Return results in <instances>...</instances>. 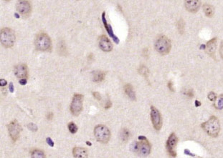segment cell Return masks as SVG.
Instances as JSON below:
<instances>
[{
    "instance_id": "cell-1",
    "label": "cell",
    "mask_w": 223,
    "mask_h": 158,
    "mask_svg": "<svg viewBox=\"0 0 223 158\" xmlns=\"http://www.w3.org/2000/svg\"><path fill=\"white\" fill-rule=\"evenodd\" d=\"M203 130L212 137H217L220 131V124L218 118L215 116H211L208 120L201 124Z\"/></svg>"
},
{
    "instance_id": "cell-2",
    "label": "cell",
    "mask_w": 223,
    "mask_h": 158,
    "mask_svg": "<svg viewBox=\"0 0 223 158\" xmlns=\"http://www.w3.org/2000/svg\"><path fill=\"white\" fill-rule=\"evenodd\" d=\"M36 48L40 51H50L52 48V42L50 37L44 32H40L36 36L34 41Z\"/></svg>"
},
{
    "instance_id": "cell-3",
    "label": "cell",
    "mask_w": 223,
    "mask_h": 158,
    "mask_svg": "<svg viewBox=\"0 0 223 158\" xmlns=\"http://www.w3.org/2000/svg\"><path fill=\"white\" fill-rule=\"evenodd\" d=\"M132 150L135 153L142 156V157L148 156L151 153V150H152V146L147 139L134 142L132 145Z\"/></svg>"
},
{
    "instance_id": "cell-4",
    "label": "cell",
    "mask_w": 223,
    "mask_h": 158,
    "mask_svg": "<svg viewBox=\"0 0 223 158\" xmlns=\"http://www.w3.org/2000/svg\"><path fill=\"white\" fill-rule=\"evenodd\" d=\"M94 135L97 141L106 144L110 139V132L107 127L99 124L94 128Z\"/></svg>"
},
{
    "instance_id": "cell-5",
    "label": "cell",
    "mask_w": 223,
    "mask_h": 158,
    "mask_svg": "<svg viewBox=\"0 0 223 158\" xmlns=\"http://www.w3.org/2000/svg\"><path fill=\"white\" fill-rule=\"evenodd\" d=\"M172 48L171 41L166 36H161L155 42V49L161 54H167L169 53Z\"/></svg>"
},
{
    "instance_id": "cell-6",
    "label": "cell",
    "mask_w": 223,
    "mask_h": 158,
    "mask_svg": "<svg viewBox=\"0 0 223 158\" xmlns=\"http://www.w3.org/2000/svg\"><path fill=\"white\" fill-rule=\"evenodd\" d=\"M15 42L14 31L9 28H4L1 30V43L7 48L11 47Z\"/></svg>"
},
{
    "instance_id": "cell-7",
    "label": "cell",
    "mask_w": 223,
    "mask_h": 158,
    "mask_svg": "<svg viewBox=\"0 0 223 158\" xmlns=\"http://www.w3.org/2000/svg\"><path fill=\"white\" fill-rule=\"evenodd\" d=\"M83 96L80 94H75L73 97L71 107V112L74 116H78L83 110Z\"/></svg>"
},
{
    "instance_id": "cell-8",
    "label": "cell",
    "mask_w": 223,
    "mask_h": 158,
    "mask_svg": "<svg viewBox=\"0 0 223 158\" xmlns=\"http://www.w3.org/2000/svg\"><path fill=\"white\" fill-rule=\"evenodd\" d=\"M21 131H22V127L17 120L11 121L8 124V132L13 142L17 141L19 139Z\"/></svg>"
},
{
    "instance_id": "cell-9",
    "label": "cell",
    "mask_w": 223,
    "mask_h": 158,
    "mask_svg": "<svg viewBox=\"0 0 223 158\" xmlns=\"http://www.w3.org/2000/svg\"><path fill=\"white\" fill-rule=\"evenodd\" d=\"M178 142V138L176 137L175 133H172L169 137L167 141H166V147L169 155L172 157H175L176 156V147Z\"/></svg>"
},
{
    "instance_id": "cell-10",
    "label": "cell",
    "mask_w": 223,
    "mask_h": 158,
    "mask_svg": "<svg viewBox=\"0 0 223 158\" xmlns=\"http://www.w3.org/2000/svg\"><path fill=\"white\" fill-rule=\"evenodd\" d=\"M151 120L156 130H160L162 127V118L161 114L156 107L154 106L151 107Z\"/></svg>"
},
{
    "instance_id": "cell-11",
    "label": "cell",
    "mask_w": 223,
    "mask_h": 158,
    "mask_svg": "<svg viewBox=\"0 0 223 158\" xmlns=\"http://www.w3.org/2000/svg\"><path fill=\"white\" fill-rule=\"evenodd\" d=\"M17 10L19 11L23 17H28L32 11V7L30 2L28 1H19L17 4Z\"/></svg>"
},
{
    "instance_id": "cell-12",
    "label": "cell",
    "mask_w": 223,
    "mask_h": 158,
    "mask_svg": "<svg viewBox=\"0 0 223 158\" xmlns=\"http://www.w3.org/2000/svg\"><path fill=\"white\" fill-rule=\"evenodd\" d=\"M185 8L191 13H196L199 10L201 6V2L199 0H189L185 2Z\"/></svg>"
},
{
    "instance_id": "cell-13",
    "label": "cell",
    "mask_w": 223,
    "mask_h": 158,
    "mask_svg": "<svg viewBox=\"0 0 223 158\" xmlns=\"http://www.w3.org/2000/svg\"><path fill=\"white\" fill-rule=\"evenodd\" d=\"M99 47L103 51L106 52H110L112 50V49H113L112 43L108 40L107 37L104 36V35L100 36L99 39Z\"/></svg>"
},
{
    "instance_id": "cell-14",
    "label": "cell",
    "mask_w": 223,
    "mask_h": 158,
    "mask_svg": "<svg viewBox=\"0 0 223 158\" xmlns=\"http://www.w3.org/2000/svg\"><path fill=\"white\" fill-rule=\"evenodd\" d=\"M15 75L18 78L21 79H25V77H28V69L26 64H19L15 67L14 69Z\"/></svg>"
},
{
    "instance_id": "cell-15",
    "label": "cell",
    "mask_w": 223,
    "mask_h": 158,
    "mask_svg": "<svg viewBox=\"0 0 223 158\" xmlns=\"http://www.w3.org/2000/svg\"><path fill=\"white\" fill-rule=\"evenodd\" d=\"M102 20H103V24H104L105 28H106V30H107V32L108 33V34H109L110 36L113 38V41L116 43V44H119V39L113 34V30H112L111 26L109 24H108L107 21H106V13L105 12L102 14Z\"/></svg>"
},
{
    "instance_id": "cell-16",
    "label": "cell",
    "mask_w": 223,
    "mask_h": 158,
    "mask_svg": "<svg viewBox=\"0 0 223 158\" xmlns=\"http://www.w3.org/2000/svg\"><path fill=\"white\" fill-rule=\"evenodd\" d=\"M73 155L75 158H88V154L86 148L75 147L73 150Z\"/></svg>"
},
{
    "instance_id": "cell-17",
    "label": "cell",
    "mask_w": 223,
    "mask_h": 158,
    "mask_svg": "<svg viewBox=\"0 0 223 158\" xmlns=\"http://www.w3.org/2000/svg\"><path fill=\"white\" fill-rule=\"evenodd\" d=\"M217 48V38H213L207 43L206 52L209 55L214 56Z\"/></svg>"
},
{
    "instance_id": "cell-18",
    "label": "cell",
    "mask_w": 223,
    "mask_h": 158,
    "mask_svg": "<svg viewBox=\"0 0 223 158\" xmlns=\"http://www.w3.org/2000/svg\"><path fill=\"white\" fill-rule=\"evenodd\" d=\"M124 91H125L126 94L130 99H132V100H136V94L135 92L133 91L132 85H130V84H126L124 87Z\"/></svg>"
},
{
    "instance_id": "cell-19",
    "label": "cell",
    "mask_w": 223,
    "mask_h": 158,
    "mask_svg": "<svg viewBox=\"0 0 223 158\" xmlns=\"http://www.w3.org/2000/svg\"><path fill=\"white\" fill-rule=\"evenodd\" d=\"M203 10H204L205 15L207 17H212L214 15L215 9L212 5H208V4H205V5H203Z\"/></svg>"
},
{
    "instance_id": "cell-20",
    "label": "cell",
    "mask_w": 223,
    "mask_h": 158,
    "mask_svg": "<svg viewBox=\"0 0 223 158\" xmlns=\"http://www.w3.org/2000/svg\"><path fill=\"white\" fill-rule=\"evenodd\" d=\"M93 81L98 82H102L104 79L105 77H106V73L103 71H96L93 73Z\"/></svg>"
},
{
    "instance_id": "cell-21",
    "label": "cell",
    "mask_w": 223,
    "mask_h": 158,
    "mask_svg": "<svg viewBox=\"0 0 223 158\" xmlns=\"http://www.w3.org/2000/svg\"><path fill=\"white\" fill-rule=\"evenodd\" d=\"M31 158H46V155L42 150H34L31 153Z\"/></svg>"
},
{
    "instance_id": "cell-22",
    "label": "cell",
    "mask_w": 223,
    "mask_h": 158,
    "mask_svg": "<svg viewBox=\"0 0 223 158\" xmlns=\"http://www.w3.org/2000/svg\"><path fill=\"white\" fill-rule=\"evenodd\" d=\"M177 30L178 32H179V34H182L184 32H185V22L183 19H181L178 21L177 22Z\"/></svg>"
},
{
    "instance_id": "cell-23",
    "label": "cell",
    "mask_w": 223,
    "mask_h": 158,
    "mask_svg": "<svg viewBox=\"0 0 223 158\" xmlns=\"http://www.w3.org/2000/svg\"><path fill=\"white\" fill-rule=\"evenodd\" d=\"M130 132L126 128H124L121 130V137L123 141H126V140L129 138Z\"/></svg>"
},
{
    "instance_id": "cell-24",
    "label": "cell",
    "mask_w": 223,
    "mask_h": 158,
    "mask_svg": "<svg viewBox=\"0 0 223 158\" xmlns=\"http://www.w3.org/2000/svg\"><path fill=\"white\" fill-rule=\"evenodd\" d=\"M139 73H140L141 75H143V77H147L149 75V69L146 66L141 65L140 66V67H139Z\"/></svg>"
},
{
    "instance_id": "cell-25",
    "label": "cell",
    "mask_w": 223,
    "mask_h": 158,
    "mask_svg": "<svg viewBox=\"0 0 223 158\" xmlns=\"http://www.w3.org/2000/svg\"><path fill=\"white\" fill-rule=\"evenodd\" d=\"M67 127H68L69 131L71 132L72 134H75L77 132V127L74 122H71L67 124Z\"/></svg>"
},
{
    "instance_id": "cell-26",
    "label": "cell",
    "mask_w": 223,
    "mask_h": 158,
    "mask_svg": "<svg viewBox=\"0 0 223 158\" xmlns=\"http://www.w3.org/2000/svg\"><path fill=\"white\" fill-rule=\"evenodd\" d=\"M215 107L218 110H221V109L223 108V95H221L220 97H219V99L218 100V102H217V105H215Z\"/></svg>"
},
{
    "instance_id": "cell-27",
    "label": "cell",
    "mask_w": 223,
    "mask_h": 158,
    "mask_svg": "<svg viewBox=\"0 0 223 158\" xmlns=\"http://www.w3.org/2000/svg\"><path fill=\"white\" fill-rule=\"evenodd\" d=\"M208 98H209V100L212 101V102H215V101H216V99H217V95L215 92H211L209 93Z\"/></svg>"
},
{
    "instance_id": "cell-28",
    "label": "cell",
    "mask_w": 223,
    "mask_h": 158,
    "mask_svg": "<svg viewBox=\"0 0 223 158\" xmlns=\"http://www.w3.org/2000/svg\"><path fill=\"white\" fill-rule=\"evenodd\" d=\"M28 127L30 129V130H32V131H33V132L38 131V126H37L35 124L32 123V122H31V123H29L28 124Z\"/></svg>"
},
{
    "instance_id": "cell-29",
    "label": "cell",
    "mask_w": 223,
    "mask_h": 158,
    "mask_svg": "<svg viewBox=\"0 0 223 158\" xmlns=\"http://www.w3.org/2000/svg\"><path fill=\"white\" fill-rule=\"evenodd\" d=\"M185 95H187V96L189 97H192L194 96V92L192 91V89H189L187 90H186V92H185Z\"/></svg>"
},
{
    "instance_id": "cell-30",
    "label": "cell",
    "mask_w": 223,
    "mask_h": 158,
    "mask_svg": "<svg viewBox=\"0 0 223 158\" xmlns=\"http://www.w3.org/2000/svg\"><path fill=\"white\" fill-rule=\"evenodd\" d=\"M93 97L97 99V100L99 101L101 99V96H100V93L97 92H93Z\"/></svg>"
},
{
    "instance_id": "cell-31",
    "label": "cell",
    "mask_w": 223,
    "mask_h": 158,
    "mask_svg": "<svg viewBox=\"0 0 223 158\" xmlns=\"http://www.w3.org/2000/svg\"><path fill=\"white\" fill-rule=\"evenodd\" d=\"M46 141H47V143L48 144V145H50V147H54V142L52 141L51 138L48 137L47 139H46Z\"/></svg>"
},
{
    "instance_id": "cell-32",
    "label": "cell",
    "mask_w": 223,
    "mask_h": 158,
    "mask_svg": "<svg viewBox=\"0 0 223 158\" xmlns=\"http://www.w3.org/2000/svg\"><path fill=\"white\" fill-rule=\"evenodd\" d=\"M168 87L172 92H174V89L173 87V83H172V81H169L168 82Z\"/></svg>"
},
{
    "instance_id": "cell-33",
    "label": "cell",
    "mask_w": 223,
    "mask_h": 158,
    "mask_svg": "<svg viewBox=\"0 0 223 158\" xmlns=\"http://www.w3.org/2000/svg\"><path fill=\"white\" fill-rule=\"evenodd\" d=\"M220 56L221 57H222V59L223 60V41L222 42H221V44H220Z\"/></svg>"
},
{
    "instance_id": "cell-34",
    "label": "cell",
    "mask_w": 223,
    "mask_h": 158,
    "mask_svg": "<svg viewBox=\"0 0 223 158\" xmlns=\"http://www.w3.org/2000/svg\"><path fill=\"white\" fill-rule=\"evenodd\" d=\"M9 91H10V92H14V85H13L12 82H10L9 83Z\"/></svg>"
},
{
    "instance_id": "cell-35",
    "label": "cell",
    "mask_w": 223,
    "mask_h": 158,
    "mask_svg": "<svg viewBox=\"0 0 223 158\" xmlns=\"http://www.w3.org/2000/svg\"><path fill=\"white\" fill-rule=\"evenodd\" d=\"M0 82H1L0 83V86H1V87H4V86L7 85V81L4 79H2L1 80H0Z\"/></svg>"
},
{
    "instance_id": "cell-36",
    "label": "cell",
    "mask_w": 223,
    "mask_h": 158,
    "mask_svg": "<svg viewBox=\"0 0 223 158\" xmlns=\"http://www.w3.org/2000/svg\"><path fill=\"white\" fill-rule=\"evenodd\" d=\"M111 106H112L111 102H110V100H108V102H107V103H106V105H105V108H106V109H109L110 107H111Z\"/></svg>"
},
{
    "instance_id": "cell-37",
    "label": "cell",
    "mask_w": 223,
    "mask_h": 158,
    "mask_svg": "<svg viewBox=\"0 0 223 158\" xmlns=\"http://www.w3.org/2000/svg\"><path fill=\"white\" fill-rule=\"evenodd\" d=\"M19 84L22 85H25L27 84V80L25 79H21L19 80Z\"/></svg>"
},
{
    "instance_id": "cell-38",
    "label": "cell",
    "mask_w": 223,
    "mask_h": 158,
    "mask_svg": "<svg viewBox=\"0 0 223 158\" xmlns=\"http://www.w3.org/2000/svg\"><path fill=\"white\" fill-rule=\"evenodd\" d=\"M52 117H53V114H52V112L48 113V120H51V119L52 118Z\"/></svg>"
},
{
    "instance_id": "cell-39",
    "label": "cell",
    "mask_w": 223,
    "mask_h": 158,
    "mask_svg": "<svg viewBox=\"0 0 223 158\" xmlns=\"http://www.w3.org/2000/svg\"><path fill=\"white\" fill-rule=\"evenodd\" d=\"M195 105H196V106H197V107H199V106H200V105H201V102H199V101L196 100L195 101Z\"/></svg>"
},
{
    "instance_id": "cell-40",
    "label": "cell",
    "mask_w": 223,
    "mask_h": 158,
    "mask_svg": "<svg viewBox=\"0 0 223 158\" xmlns=\"http://www.w3.org/2000/svg\"><path fill=\"white\" fill-rule=\"evenodd\" d=\"M15 17H16V18H17V19H18V18H19V15H18V14H15Z\"/></svg>"
},
{
    "instance_id": "cell-41",
    "label": "cell",
    "mask_w": 223,
    "mask_h": 158,
    "mask_svg": "<svg viewBox=\"0 0 223 158\" xmlns=\"http://www.w3.org/2000/svg\"><path fill=\"white\" fill-rule=\"evenodd\" d=\"M86 144H87V145H88L89 146H91V145H92V144H91L90 142H86Z\"/></svg>"
}]
</instances>
